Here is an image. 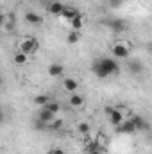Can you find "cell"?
Listing matches in <instances>:
<instances>
[{"instance_id":"obj_20","label":"cell","mask_w":152,"mask_h":154,"mask_svg":"<svg viewBox=\"0 0 152 154\" xmlns=\"http://www.w3.org/2000/svg\"><path fill=\"white\" fill-rule=\"evenodd\" d=\"M48 100H50V99H48L47 95H38V97L34 99V104H38V106H41V108H43V106H45Z\"/></svg>"},{"instance_id":"obj_11","label":"cell","mask_w":152,"mask_h":154,"mask_svg":"<svg viewBox=\"0 0 152 154\" xmlns=\"http://www.w3.org/2000/svg\"><path fill=\"white\" fill-rule=\"evenodd\" d=\"M63 5H65V4H61V2H50L47 9H48V13H50V14L59 16V14H61V11H63Z\"/></svg>"},{"instance_id":"obj_21","label":"cell","mask_w":152,"mask_h":154,"mask_svg":"<svg viewBox=\"0 0 152 154\" xmlns=\"http://www.w3.org/2000/svg\"><path fill=\"white\" fill-rule=\"evenodd\" d=\"M79 133L81 134H88L90 133V125L88 124H79Z\"/></svg>"},{"instance_id":"obj_24","label":"cell","mask_w":152,"mask_h":154,"mask_svg":"<svg viewBox=\"0 0 152 154\" xmlns=\"http://www.w3.org/2000/svg\"><path fill=\"white\" fill-rule=\"evenodd\" d=\"M48 154H65V151H63V149H59V147H56V149H52Z\"/></svg>"},{"instance_id":"obj_18","label":"cell","mask_w":152,"mask_h":154,"mask_svg":"<svg viewBox=\"0 0 152 154\" xmlns=\"http://www.w3.org/2000/svg\"><path fill=\"white\" fill-rule=\"evenodd\" d=\"M70 104H72L74 108H81V106L84 104V99H82L81 95H75V93H74V95L70 97Z\"/></svg>"},{"instance_id":"obj_22","label":"cell","mask_w":152,"mask_h":154,"mask_svg":"<svg viewBox=\"0 0 152 154\" xmlns=\"http://www.w3.org/2000/svg\"><path fill=\"white\" fill-rule=\"evenodd\" d=\"M123 4V0H109V5L111 7H120Z\"/></svg>"},{"instance_id":"obj_14","label":"cell","mask_w":152,"mask_h":154,"mask_svg":"<svg viewBox=\"0 0 152 154\" xmlns=\"http://www.w3.org/2000/svg\"><path fill=\"white\" fill-rule=\"evenodd\" d=\"M81 41V31H72L68 36H66V43L68 45H75Z\"/></svg>"},{"instance_id":"obj_7","label":"cell","mask_w":152,"mask_h":154,"mask_svg":"<svg viewBox=\"0 0 152 154\" xmlns=\"http://www.w3.org/2000/svg\"><path fill=\"white\" fill-rule=\"evenodd\" d=\"M77 14H81V13L77 11L75 7H72V5H63V11H61V14H59V16H63L65 20L72 22V20L75 18Z\"/></svg>"},{"instance_id":"obj_5","label":"cell","mask_w":152,"mask_h":154,"mask_svg":"<svg viewBox=\"0 0 152 154\" xmlns=\"http://www.w3.org/2000/svg\"><path fill=\"white\" fill-rule=\"evenodd\" d=\"M129 120L134 124L136 131H149V129H150V124H149V120H145L143 116H132V118H129Z\"/></svg>"},{"instance_id":"obj_26","label":"cell","mask_w":152,"mask_h":154,"mask_svg":"<svg viewBox=\"0 0 152 154\" xmlns=\"http://www.w3.org/2000/svg\"><path fill=\"white\" fill-rule=\"evenodd\" d=\"M90 154H102L100 151H90Z\"/></svg>"},{"instance_id":"obj_17","label":"cell","mask_w":152,"mask_h":154,"mask_svg":"<svg viewBox=\"0 0 152 154\" xmlns=\"http://www.w3.org/2000/svg\"><path fill=\"white\" fill-rule=\"evenodd\" d=\"M111 27H113L114 32H122V31L125 29V22H123V20H113V22H111Z\"/></svg>"},{"instance_id":"obj_1","label":"cell","mask_w":152,"mask_h":154,"mask_svg":"<svg viewBox=\"0 0 152 154\" xmlns=\"http://www.w3.org/2000/svg\"><path fill=\"white\" fill-rule=\"evenodd\" d=\"M118 63L114 59H109V57H102V59H97L93 63V72L95 75L100 77V79H106V77H111L114 74H118Z\"/></svg>"},{"instance_id":"obj_6","label":"cell","mask_w":152,"mask_h":154,"mask_svg":"<svg viewBox=\"0 0 152 154\" xmlns=\"http://www.w3.org/2000/svg\"><path fill=\"white\" fill-rule=\"evenodd\" d=\"M116 131L118 133H123V134H134L136 133V127H134V124L131 120H125L123 118V122L120 125H116Z\"/></svg>"},{"instance_id":"obj_28","label":"cell","mask_w":152,"mask_h":154,"mask_svg":"<svg viewBox=\"0 0 152 154\" xmlns=\"http://www.w3.org/2000/svg\"><path fill=\"white\" fill-rule=\"evenodd\" d=\"M0 84H2V79H0Z\"/></svg>"},{"instance_id":"obj_27","label":"cell","mask_w":152,"mask_h":154,"mask_svg":"<svg viewBox=\"0 0 152 154\" xmlns=\"http://www.w3.org/2000/svg\"><path fill=\"white\" fill-rule=\"evenodd\" d=\"M0 118H2V111H0Z\"/></svg>"},{"instance_id":"obj_13","label":"cell","mask_w":152,"mask_h":154,"mask_svg":"<svg viewBox=\"0 0 152 154\" xmlns=\"http://www.w3.org/2000/svg\"><path fill=\"white\" fill-rule=\"evenodd\" d=\"M77 88H79V82L75 79H70V77L65 79V90L66 91H77Z\"/></svg>"},{"instance_id":"obj_19","label":"cell","mask_w":152,"mask_h":154,"mask_svg":"<svg viewBox=\"0 0 152 154\" xmlns=\"http://www.w3.org/2000/svg\"><path fill=\"white\" fill-rule=\"evenodd\" d=\"M14 63H16L18 66H22V65H25V63H27V56H25L23 52H18V54L14 56Z\"/></svg>"},{"instance_id":"obj_12","label":"cell","mask_w":152,"mask_h":154,"mask_svg":"<svg viewBox=\"0 0 152 154\" xmlns=\"http://www.w3.org/2000/svg\"><path fill=\"white\" fill-rule=\"evenodd\" d=\"M43 108H45V109H48V111H50V113H54V115H57V113H59V109H61L59 102H56V100H48Z\"/></svg>"},{"instance_id":"obj_15","label":"cell","mask_w":152,"mask_h":154,"mask_svg":"<svg viewBox=\"0 0 152 154\" xmlns=\"http://www.w3.org/2000/svg\"><path fill=\"white\" fill-rule=\"evenodd\" d=\"M63 127V120L61 118H54L50 124H47V129H50V131H59Z\"/></svg>"},{"instance_id":"obj_25","label":"cell","mask_w":152,"mask_h":154,"mask_svg":"<svg viewBox=\"0 0 152 154\" xmlns=\"http://www.w3.org/2000/svg\"><path fill=\"white\" fill-rule=\"evenodd\" d=\"M5 22H7V18H5V14H2V13H0V27H2V25H4Z\"/></svg>"},{"instance_id":"obj_8","label":"cell","mask_w":152,"mask_h":154,"mask_svg":"<svg viewBox=\"0 0 152 154\" xmlns=\"http://www.w3.org/2000/svg\"><path fill=\"white\" fill-rule=\"evenodd\" d=\"M56 118V115L54 113H50L48 109H45V108H41V111H39V115H38V122H41V124H50L52 120Z\"/></svg>"},{"instance_id":"obj_9","label":"cell","mask_w":152,"mask_h":154,"mask_svg":"<svg viewBox=\"0 0 152 154\" xmlns=\"http://www.w3.org/2000/svg\"><path fill=\"white\" fill-rule=\"evenodd\" d=\"M63 74H65V66H63V65L52 63V65L48 66V75L50 77H61Z\"/></svg>"},{"instance_id":"obj_16","label":"cell","mask_w":152,"mask_h":154,"mask_svg":"<svg viewBox=\"0 0 152 154\" xmlns=\"http://www.w3.org/2000/svg\"><path fill=\"white\" fill-rule=\"evenodd\" d=\"M72 23V27H74V31H81L82 29V25H84V20H82V14H77L75 18L70 22Z\"/></svg>"},{"instance_id":"obj_23","label":"cell","mask_w":152,"mask_h":154,"mask_svg":"<svg viewBox=\"0 0 152 154\" xmlns=\"http://www.w3.org/2000/svg\"><path fill=\"white\" fill-rule=\"evenodd\" d=\"M131 70H132V72H140V70H141V65H140V63L136 65V61H134V63H131Z\"/></svg>"},{"instance_id":"obj_10","label":"cell","mask_w":152,"mask_h":154,"mask_svg":"<svg viewBox=\"0 0 152 154\" xmlns=\"http://www.w3.org/2000/svg\"><path fill=\"white\" fill-rule=\"evenodd\" d=\"M23 18H25V22H27L29 25H41V23H43V18H41L39 14H36V13H27Z\"/></svg>"},{"instance_id":"obj_4","label":"cell","mask_w":152,"mask_h":154,"mask_svg":"<svg viewBox=\"0 0 152 154\" xmlns=\"http://www.w3.org/2000/svg\"><path fill=\"white\" fill-rule=\"evenodd\" d=\"M108 116H109V122H111V125H120L122 122H123V113L118 109V108H111L109 109V113H108Z\"/></svg>"},{"instance_id":"obj_3","label":"cell","mask_w":152,"mask_h":154,"mask_svg":"<svg viewBox=\"0 0 152 154\" xmlns=\"http://www.w3.org/2000/svg\"><path fill=\"white\" fill-rule=\"evenodd\" d=\"M111 52H113L114 57H118V59H127L129 57V48L123 43H116L113 48H111Z\"/></svg>"},{"instance_id":"obj_2","label":"cell","mask_w":152,"mask_h":154,"mask_svg":"<svg viewBox=\"0 0 152 154\" xmlns=\"http://www.w3.org/2000/svg\"><path fill=\"white\" fill-rule=\"evenodd\" d=\"M38 48H39V41H36L34 38H25V39H22V43H20V52H23L25 56L34 54Z\"/></svg>"}]
</instances>
